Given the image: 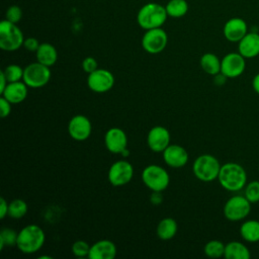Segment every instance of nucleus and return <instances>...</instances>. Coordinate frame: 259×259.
I'll list each match as a JSON object with an SVG mask.
<instances>
[{"instance_id":"obj_1","label":"nucleus","mask_w":259,"mask_h":259,"mask_svg":"<svg viewBox=\"0 0 259 259\" xmlns=\"http://www.w3.org/2000/svg\"><path fill=\"white\" fill-rule=\"evenodd\" d=\"M218 180L224 189L236 192L246 186L247 172L240 164L228 162L222 165Z\"/></svg>"},{"instance_id":"obj_2","label":"nucleus","mask_w":259,"mask_h":259,"mask_svg":"<svg viewBox=\"0 0 259 259\" xmlns=\"http://www.w3.org/2000/svg\"><path fill=\"white\" fill-rule=\"evenodd\" d=\"M46 241L44 230L34 224L23 227L18 232L16 247L24 254H32L39 251Z\"/></svg>"},{"instance_id":"obj_3","label":"nucleus","mask_w":259,"mask_h":259,"mask_svg":"<svg viewBox=\"0 0 259 259\" xmlns=\"http://www.w3.org/2000/svg\"><path fill=\"white\" fill-rule=\"evenodd\" d=\"M168 17L166 8L159 3H147L138 12L137 22L145 30L161 27Z\"/></svg>"},{"instance_id":"obj_4","label":"nucleus","mask_w":259,"mask_h":259,"mask_svg":"<svg viewBox=\"0 0 259 259\" xmlns=\"http://www.w3.org/2000/svg\"><path fill=\"white\" fill-rule=\"evenodd\" d=\"M221 167L222 165L214 156L203 154L198 156L193 162L192 171L198 180L202 182H210L218 179Z\"/></svg>"},{"instance_id":"obj_5","label":"nucleus","mask_w":259,"mask_h":259,"mask_svg":"<svg viewBox=\"0 0 259 259\" xmlns=\"http://www.w3.org/2000/svg\"><path fill=\"white\" fill-rule=\"evenodd\" d=\"M24 37L16 23L7 19L0 22V48L6 52H14L23 46Z\"/></svg>"},{"instance_id":"obj_6","label":"nucleus","mask_w":259,"mask_h":259,"mask_svg":"<svg viewBox=\"0 0 259 259\" xmlns=\"http://www.w3.org/2000/svg\"><path fill=\"white\" fill-rule=\"evenodd\" d=\"M143 183L152 191H164L169 183L170 176L169 173L159 165H149L142 171Z\"/></svg>"},{"instance_id":"obj_7","label":"nucleus","mask_w":259,"mask_h":259,"mask_svg":"<svg viewBox=\"0 0 259 259\" xmlns=\"http://www.w3.org/2000/svg\"><path fill=\"white\" fill-rule=\"evenodd\" d=\"M251 204L245 195H234L226 201L223 208L224 215L231 222L243 221L249 215Z\"/></svg>"},{"instance_id":"obj_8","label":"nucleus","mask_w":259,"mask_h":259,"mask_svg":"<svg viewBox=\"0 0 259 259\" xmlns=\"http://www.w3.org/2000/svg\"><path fill=\"white\" fill-rule=\"evenodd\" d=\"M51 79L50 67L39 63L28 64L23 71L22 81L30 88H40L49 83Z\"/></svg>"},{"instance_id":"obj_9","label":"nucleus","mask_w":259,"mask_h":259,"mask_svg":"<svg viewBox=\"0 0 259 259\" xmlns=\"http://www.w3.org/2000/svg\"><path fill=\"white\" fill-rule=\"evenodd\" d=\"M168 36L161 27L146 30L142 37V47L149 54H159L166 48Z\"/></svg>"},{"instance_id":"obj_10","label":"nucleus","mask_w":259,"mask_h":259,"mask_svg":"<svg viewBox=\"0 0 259 259\" xmlns=\"http://www.w3.org/2000/svg\"><path fill=\"white\" fill-rule=\"evenodd\" d=\"M134 176V167L126 160L114 162L108 170V181L113 186H122L128 183Z\"/></svg>"},{"instance_id":"obj_11","label":"nucleus","mask_w":259,"mask_h":259,"mask_svg":"<svg viewBox=\"0 0 259 259\" xmlns=\"http://www.w3.org/2000/svg\"><path fill=\"white\" fill-rule=\"evenodd\" d=\"M87 85L93 92L104 93L113 87L114 76L110 71L98 68L92 73L88 74Z\"/></svg>"},{"instance_id":"obj_12","label":"nucleus","mask_w":259,"mask_h":259,"mask_svg":"<svg viewBox=\"0 0 259 259\" xmlns=\"http://www.w3.org/2000/svg\"><path fill=\"white\" fill-rule=\"evenodd\" d=\"M246 59L238 53H229L221 60V73L227 78L241 76L246 68Z\"/></svg>"},{"instance_id":"obj_13","label":"nucleus","mask_w":259,"mask_h":259,"mask_svg":"<svg viewBox=\"0 0 259 259\" xmlns=\"http://www.w3.org/2000/svg\"><path fill=\"white\" fill-rule=\"evenodd\" d=\"M92 132V124L89 118L82 114L73 116L68 123V133L70 137L78 142L87 140Z\"/></svg>"},{"instance_id":"obj_14","label":"nucleus","mask_w":259,"mask_h":259,"mask_svg":"<svg viewBox=\"0 0 259 259\" xmlns=\"http://www.w3.org/2000/svg\"><path fill=\"white\" fill-rule=\"evenodd\" d=\"M170 133L162 126H153L147 136V144L149 148L156 153H163V151L170 145Z\"/></svg>"},{"instance_id":"obj_15","label":"nucleus","mask_w":259,"mask_h":259,"mask_svg":"<svg viewBox=\"0 0 259 259\" xmlns=\"http://www.w3.org/2000/svg\"><path fill=\"white\" fill-rule=\"evenodd\" d=\"M106 149L113 154H121L127 148L126 134L119 127H111L104 135Z\"/></svg>"},{"instance_id":"obj_16","label":"nucleus","mask_w":259,"mask_h":259,"mask_svg":"<svg viewBox=\"0 0 259 259\" xmlns=\"http://www.w3.org/2000/svg\"><path fill=\"white\" fill-rule=\"evenodd\" d=\"M248 32V24L241 17H233L227 20L224 25L223 33L227 40L239 42Z\"/></svg>"},{"instance_id":"obj_17","label":"nucleus","mask_w":259,"mask_h":259,"mask_svg":"<svg viewBox=\"0 0 259 259\" xmlns=\"http://www.w3.org/2000/svg\"><path fill=\"white\" fill-rule=\"evenodd\" d=\"M163 159L169 167L181 168L186 165L189 157L187 151L182 146L170 144L163 151Z\"/></svg>"},{"instance_id":"obj_18","label":"nucleus","mask_w":259,"mask_h":259,"mask_svg":"<svg viewBox=\"0 0 259 259\" xmlns=\"http://www.w3.org/2000/svg\"><path fill=\"white\" fill-rule=\"evenodd\" d=\"M116 246L110 240H99L90 247L89 259H113L116 256Z\"/></svg>"},{"instance_id":"obj_19","label":"nucleus","mask_w":259,"mask_h":259,"mask_svg":"<svg viewBox=\"0 0 259 259\" xmlns=\"http://www.w3.org/2000/svg\"><path fill=\"white\" fill-rule=\"evenodd\" d=\"M238 52L245 59H253L259 55V33L247 32V34L238 42Z\"/></svg>"},{"instance_id":"obj_20","label":"nucleus","mask_w":259,"mask_h":259,"mask_svg":"<svg viewBox=\"0 0 259 259\" xmlns=\"http://www.w3.org/2000/svg\"><path fill=\"white\" fill-rule=\"evenodd\" d=\"M27 85L21 80L17 82L8 83L1 95L7 99L11 104H17L22 102L27 96Z\"/></svg>"},{"instance_id":"obj_21","label":"nucleus","mask_w":259,"mask_h":259,"mask_svg":"<svg viewBox=\"0 0 259 259\" xmlns=\"http://www.w3.org/2000/svg\"><path fill=\"white\" fill-rule=\"evenodd\" d=\"M35 56H36L37 62L48 67L54 66L58 60L57 49L49 42L40 44L37 51L35 52Z\"/></svg>"},{"instance_id":"obj_22","label":"nucleus","mask_w":259,"mask_h":259,"mask_svg":"<svg viewBox=\"0 0 259 259\" xmlns=\"http://www.w3.org/2000/svg\"><path fill=\"white\" fill-rule=\"evenodd\" d=\"M224 257L227 259H250L251 253L245 244L232 241L226 245Z\"/></svg>"},{"instance_id":"obj_23","label":"nucleus","mask_w":259,"mask_h":259,"mask_svg":"<svg viewBox=\"0 0 259 259\" xmlns=\"http://www.w3.org/2000/svg\"><path fill=\"white\" fill-rule=\"evenodd\" d=\"M157 236L161 240H170L175 237L178 231L177 222L172 218H165L161 220L157 226Z\"/></svg>"},{"instance_id":"obj_24","label":"nucleus","mask_w":259,"mask_h":259,"mask_svg":"<svg viewBox=\"0 0 259 259\" xmlns=\"http://www.w3.org/2000/svg\"><path fill=\"white\" fill-rule=\"evenodd\" d=\"M242 239L249 243L259 242V221L247 220L240 227Z\"/></svg>"},{"instance_id":"obj_25","label":"nucleus","mask_w":259,"mask_h":259,"mask_svg":"<svg viewBox=\"0 0 259 259\" xmlns=\"http://www.w3.org/2000/svg\"><path fill=\"white\" fill-rule=\"evenodd\" d=\"M201 69L208 75L214 76L221 72V60L212 53H205L199 60Z\"/></svg>"},{"instance_id":"obj_26","label":"nucleus","mask_w":259,"mask_h":259,"mask_svg":"<svg viewBox=\"0 0 259 259\" xmlns=\"http://www.w3.org/2000/svg\"><path fill=\"white\" fill-rule=\"evenodd\" d=\"M168 16L179 18L184 16L188 11V3L186 0H170L166 6Z\"/></svg>"},{"instance_id":"obj_27","label":"nucleus","mask_w":259,"mask_h":259,"mask_svg":"<svg viewBox=\"0 0 259 259\" xmlns=\"http://www.w3.org/2000/svg\"><path fill=\"white\" fill-rule=\"evenodd\" d=\"M27 210H28L27 203L23 199L16 198V199H13L9 202L8 215L11 219L19 220V219L23 218L26 214Z\"/></svg>"},{"instance_id":"obj_28","label":"nucleus","mask_w":259,"mask_h":259,"mask_svg":"<svg viewBox=\"0 0 259 259\" xmlns=\"http://www.w3.org/2000/svg\"><path fill=\"white\" fill-rule=\"evenodd\" d=\"M226 245L219 240H210L208 241L203 248L204 254L209 258H220L225 254Z\"/></svg>"},{"instance_id":"obj_29","label":"nucleus","mask_w":259,"mask_h":259,"mask_svg":"<svg viewBox=\"0 0 259 259\" xmlns=\"http://www.w3.org/2000/svg\"><path fill=\"white\" fill-rule=\"evenodd\" d=\"M18 232L10 228H2L0 231V250H3L5 246H16Z\"/></svg>"},{"instance_id":"obj_30","label":"nucleus","mask_w":259,"mask_h":259,"mask_svg":"<svg viewBox=\"0 0 259 259\" xmlns=\"http://www.w3.org/2000/svg\"><path fill=\"white\" fill-rule=\"evenodd\" d=\"M23 71L24 69H22L19 65L11 64L5 67V69L2 72L5 75L7 82L11 83V82L21 81L23 79Z\"/></svg>"},{"instance_id":"obj_31","label":"nucleus","mask_w":259,"mask_h":259,"mask_svg":"<svg viewBox=\"0 0 259 259\" xmlns=\"http://www.w3.org/2000/svg\"><path fill=\"white\" fill-rule=\"evenodd\" d=\"M244 195L251 203L259 202V181L253 180L244 187Z\"/></svg>"},{"instance_id":"obj_32","label":"nucleus","mask_w":259,"mask_h":259,"mask_svg":"<svg viewBox=\"0 0 259 259\" xmlns=\"http://www.w3.org/2000/svg\"><path fill=\"white\" fill-rule=\"evenodd\" d=\"M90 247L91 246L86 241L78 240L73 243L71 249H72V253L74 254V256H76L78 258H84V257H88Z\"/></svg>"},{"instance_id":"obj_33","label":"nucleus","mask_w":259,"mask_h":259,"mask_svg":"<svg viewBox=\"0 0 259 259\" xmlns=\"http://www.w3.org/2000/svg\"><path fill=\"white\" fill-rule=\"evenodd\" d=\"M22 18V10L19 6L17 5H12L10 6L5 13V19L12 23H17L21 20Z\"/></svg>"},{"instance_id":"obj_34","label":"nucleus","mask_w":259,"mask_h":259,"mask_svg":"<svg viewBox=\"0 0 259 259\" xmlns=\"http://www.w3.org/2000/svg\"><path fill=\"white\" fill-rule=\"evenodd\" d=\"M82 68H83L84 72H86L87 74H90L93 71H95L96 69H98V63L95 58L87 57L82 62Z\"/></svg>"},{"instance_id":"obj_35","label":"nucleus","mask_w":259,"mask_h":259,"mask_svg":"<svg viewBox=\"0 0 259 259\" xmlns=\"http://www.w3.org/2000/svg\"><path fill=\"white\" fill-rule=\"evenodd\" d=\"M11 112V103L3 96L0 98V116L2 118L8 116Z\"/></svg>"},{"instance_id":"obj_36","label":"nucleus","mask_w":259,"mask_h":259,"mask_svg":"<svg viewBox=\"0 0 259 259\" xmlns=\"http://www.w3.org/2000/svg\"><path fill=\"white\" fill-rule=\"evenodd\" d=\"M39 42L35 37H26L24 38L23 41V47L28 51V52H36L38 47H39Z\"/></svg>"},{"instance_id":"obj_37","label":"nucleus","mask_w":259,"mask_h":259,"mask_svg":"<svg viewBox=\"0 0 259 259\" xmlns=\"http://www.w3.org/2000/svg\"><path fill=\"white\" fill-rule=\"evenodd\" d=\"M8 205L9 203L5 200L4 197L0 198V219L3 220L6 215H8Z\"/></svg>"},{"instance_id":"obj_38","label":"nucleus","mask_w":259,"mask_h":259,"mask_svg":"<svg viewBox=\"0 0 259 259\" xmlns=\"http://www.w3.org/2000/svg\"><path fill=\"white\" fill-rule=\"evenodd\" d=\"M150 199H151V202H152L153 204H159L160 202H162L163 197H162V195H161V192H159V191H153V193H152Z\"/></svg>"},{"instance_id":"obj_39","label":"nucleus","mask_w":259,"mask_h":259,"mask_svg":"<svg viewBox=\"0 0 259 259\" xmlns=\"http://www.w3.org/2000/svg\"><path fill=\"white\" fill-rule=\"evenodd\" d=\"M214 77V84H217V85H223V84H225L226 83V79H227V77L223 74V73H219V74H217V75H214L213 76Z\"/></svg>"},{"instance_id":"obj_40","label":"nucleus","mask_w":259,"mask_h":259,"mask_svg":"<svg viewBox=\"0 0 259 259\" xmlns=\"http://www.w3.org/2000/svg\"><path fill=\"white\" fill-rule=\"evenodd\" d=\"M252 88L257 94H259V73L256 74L252 80Z\"/></svg>"},{"instance_id":"obj_41","label":"nucleus","mask_w":259,"mask_h":259,"mask_svg":"<svg viewBox=\"0 0 259 259\" xmlns=\"http://www.w3.org/2000/svg\"><path fill=\"white\" fill-rule=\"evenodd\" d=\"M8 82H7V79L5 77V75L3 74V72L1 71L0 72V93H2V91L5 89V87L7 86Z\"/></svg>"},{"instance_id":"obj_42","label":"nucleus","mask_w":259,"mask_h":259,"mask_svg":"<svg viewBox=\"0 0 259 259\" xmlns=\"http://www.w3.org/2000/svg\"><path fill=\"white\" fill-rule=\"evenodd\" d=\"M38 258H39V259H52V257H51V256H48V255H41V256H39Z\"/></svg>"},{"instance_id":"obj_43","label":"nucleus","mask_w":259,"mask_h":259,"mask_svg":"<svg viewBox=\"0 0 259 259\" xmlns=\"http://www.w3.org/2000/svg\"><path fill=\"white\" fill-rule=\"evenodd\" d=\"M121 155H122L123 157H126V156L128 155V150H127V148H126V149L121 153Z\"/></svg>"},{"instance_id":"obj_44","label":"nucleus","mask_w":259,"mask_h":259,"mask_svg":"<svg viewBox=\"0 0 259 259\" xmlns=\"http://www.w3.org/2000/svg\"><path fill=\"white\" fill-rule=\"evenodd\" d=\"M258 168H259V165H258Z\"/></svg>"}]
</instances>
